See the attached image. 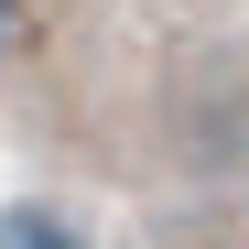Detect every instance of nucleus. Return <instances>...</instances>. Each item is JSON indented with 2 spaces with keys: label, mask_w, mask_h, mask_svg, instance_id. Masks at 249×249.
<instances>
[{
  "label": "nucleus",
  "mask_w": 249,
  "mask_h": 249,
  "mask_svg": "<svg viewBox=\"0 0 249 249\" xmlns=\"http://www.w3.org/2000/svg\"><path fill=\"white\" fill-rule=\"evenodd\" d=\"M76 228L65 217H44V206H11V217H0V249H65Z\"/></svg>",
  "instance_id": "f257e3e1"
}]
</instances>
